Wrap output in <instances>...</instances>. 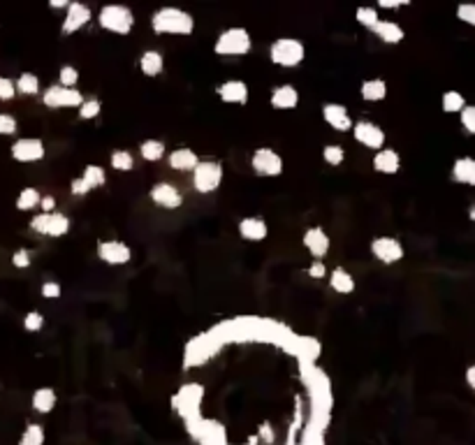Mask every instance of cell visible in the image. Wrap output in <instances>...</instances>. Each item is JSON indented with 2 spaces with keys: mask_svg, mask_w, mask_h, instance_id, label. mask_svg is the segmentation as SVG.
<instances>
[{
  "mask_svg": "<svg viewBox=\"0 0 475 445\" xmlns=\"http://www.w3.org/2000/svg\"><path fill=\"white\" fill-rule=\"evenodd\" d=\"M84 103L79 88H65L61 83H54L42 93V105L49 109H79Z\"/></svg>",
  "mask_w": 475,
  "mask_h": 445,
  "instance_id": "52a82bcc",
  "label": "cell"
},
{
  "mask_svg": "<svg viewBox=\"0 0 475 445\" xmlns=\"http://www.w3.org/2000/svg\"><path fill=\"white\" fill-rule=\"evenodd\" d=\"M408 3H392V0H380L378 7L380 10H399V7H406Z\"/></svg>",
  "mask_w": 475,
  "mask_h": 445,
  "instance_id": "681fc988",
  "label": "cell"
},
{
  "mask_svg": "<svg viewBox=\"0 0 475 445\" xmlns=\"http://www.w3.org/2000/svg\"><path fill=\"white\" fill-rule=\"evenodd\" d=\"M457 19L466 26H475V3H464L457 7Z\"/></svg>",
  "mask_w": 475,
  "mask_h": 445,
  "instance_id": "ee69618b",
  "label": "cell"
},
{
  "mask_svg": "<svg viewBox=\"0 0 475 445\" xmlns=\"http://www.w3.org/2000/svg\"><path fill=\"white\" fill-rule=\"evenodd\" d=\"M30 230L35 234H42V237H65V234L70 232L72 223L70 218L61 214V212H54V214H37L30 218Z\"/></svg>",
  "mask_w": 475,
  "mask_h": 445,
  "instance_id": "8992f818",
  "label": "cell"
},
{
  "mask_svg": "<svg viewBox=\"0 0 475 445\" xmlns=\"http://www.w3.org/2000/svg\"><path fill=\"white\" fill-rule=\"evenodd\" d=\"M440 107H443L445 114H462V109L466 107V100L459 91H445L443 98H440Z\"/></svg>",
  "mask_w": 475,
  "mask_h": 445,
  "instance_id": "1f68e13d",
  "label": "cell"
},
{
  "mask_svg": "<svg viewBox=\"0 0 475 445\" xmlns=\"http://www.w3.org/2000/svg\"><path fill=\"white\" fill-rule=\"evenodd\" d=\"M14 96H16L14 79L0 74V103H10V100H14Z\"/></svg>",
  "mask_w": 475,
  "mask_h": 445,
  "instance_id": "b9f144b4",
  "label": "cell"
},
{
  "mask_svg": "<svg viewBox=\"0 0 475 445\" xmlns=\"http://www.w3.org/2000/svg\"><path fill=\"white\" fill-rule=\"evenodd\" d=\"M360 96L366 103H380L387 98V81L385 79H364L360 86Z\"/></svg>",
  "mask_w": 475,
  "mask_h": 445,
  "instance_id": "4316f807",
  "label": "cell"
},
{
  "mask_svg": "<svg viewBox=\"0 0 475 445\" xmlns=\"http://www.w3.org/2000/svg\"><path fill=\"white\" fill-rule=\"evenodd\" d=\"M459 121L464 125V130L469 132V135L475 137V105H466L459 114Z\"/></svg>",
  "mask_w": 475,
  "mask_h": 445,
  "instance_id": "60d3db41",
  "label": "cell"
},
{
  "mask_svg": "<svg viewBox=\"0 0 475 445\" xmlns=\"http://www.w3.org/2000/svg\"><path fill=\"white\" fill-rule=\"evenodd\" d=\"M151 28L156 35H193L195 19L193 14L181 7H160L151 16Z\"/></svg>",
  "mask_w": 475,
  "mask_h": 445,
  "instance_id": "6da1fadb",
  "label": "cell"
},
{
  "mask_svg": "<svg viewBox=\"0 0 475 445\" xmlns=\"http://www.w3.org/2000/svg\"><path fill=\"white\" fill-rule=\"evenodd\" d=\"M469 218H471V223H475V204L469 209Z\"/></svg>",
  "mask_w": 475,
  "mask_h": 445,
  "instance_id": "f5cc1de1",
  "label": "cell"
},
{
  "mask_svg": "<svg viewBox=\"0 0 475 445\" xmlns=\"http://www.w3.org/2000/svg\"><path fill=\"white\" fill-rule=\"evenodd\" d=\"M329 288L336 292V295H353L357 283H355V276L350 274L344 267H334V270L329 272Z\"/></svg>",
  "mask_w": 475,
  "mask_h": 445,
  "instance_id": "603a6c76",
  "label": "cell"
},
{
  "mask_svg": "<svg viewBox=\"0 0 475 445\" xmlns=\"http://www.w3.org/2000/svg\"><path fill=\"white\" fill-rule=\"evenodd\" d=\"M322 121L336 132H348L353 130V116H350L348 107L341 103H324L322 105Z\"/></svg>",
  "mask_w": 475,
  "mask_h": 445,
  "instance_id": "9a60e30c",
  "label": "cell"
},
{
  "mask_svg": "<svg viewBox=\"0 0 475 445\" xmlns=\"http://www.w3.org/2000/svg\"><path fill=\"white\" fill-rule=\"evenodd\" d=\"M45 327V316L40 313V311H28L26 316H23V330L35 334Z\"/></svg>",
  "mask_w": 475,
  "mask_h": 445,
  "instance_id": "f35d334b",
  "label": "cell"
},
{
  "mask_svg": "<svg viewBox=\"0 0 475 445\" xmlns=\"http://www.w3.org/2000/svg\"><path fill=\"white\" fill-rule=\"evenodd\" d=\"M30 265H33V255L28 248H19L12 253V267H16V270H28Z\"/></svg>",
  "mask_w": 475,
  "mask_h": 445,
  "instance_id": "7bdbcfd3",
  "label": "cell"
},
{
  "mask_svg": "<svg viewBox=\"0 0 475 445\" xmlns=\"http://www.w3.org/2000/svg\"><path fill=\"white\" fill-rule=\"evenodd\" d=\"M452 179L462 186H475V158H457L452 163Z\"/></svg>",
  "mask_w": 475,
  "mask_h": 445,
  "instance_id": "d4e9b609",
  "label": "cell"
},
{
  "mask_svg": "<svg viewBox=\"0 0 475 445\" xmlns=\"http://www.w3.org/2000/svg\"><path fill=\"white\" fill-rule=\"evenodd\" d=\"M355 19H357V23H360V26H364V28H369V30H371V28L380 21L378 7H357Z\"/></svg>",
  "mask_w": 475,
  "mask_h": 445,
  "instance_id": "d590c367",
  "label": "cell"
},
{
  "mask_svg": "<svg viewBox=\"0 0 475 445\" xmlns=\"http://www.w3.org/2000/svg\"><path fill=\"white\" fill-rule=\"evenodd\" d=\"M306 274L311 276V279H324V276H327V267H324L322 260H313L311 267L306 270Z\"/></svg>",
  "mask_w": 475,
  "mask_h": 445,
  "instance_id": "7dc6e473",
  "label": "cell"
},
{
  "mask_svg": "<svg viewBox=\"0 0 475 445\" xmlns=\"http://www.w3.org/2000/svg\"><path fill=\"white\" fill-rule=\"evenodd\" d=\"M466 383H469L473 388V392H475V364L466 369Z\"/></svg>",
  "mask_w": 475,
  "mask_h": 445,
  "instance_id": "816d5d0a",
  "label": "cell"
},
{
  "mask_svg": "<svg viewBox=\"0 0 475 445\" xmlns=\"http://www.w3.org/2000/svg\"><path fill=\"white\" fill-rule=\"evenodd\" d=\"M56 197L54 195H42V200H40V209H42V212L40 214H54L56 212Z\"/></svg>",
  "mask_w": 475,
  "mask_h": 445,
  "instance_id": "c3c4849f",
  "label": "cell"
},
{
  "mask_svg": "<svg viewBox=\"0 0 475 445\" xmlns=\"http://www.w3.org/2000/svg\"><path fill=\"white\" fill-rule=\"evenodd\" d=\"M45 439H47L45 427L37 422H30L26 424V429H23L19 445H45Z\"/></svg>",
  "mask_w": 475,
  "mask_h": 445,
  "instance_id": "836d02e7",
  "label": "cell"
},
{
  "mask_svg": "<svg viewBox=\"0 0 475 445\" xmlns=\"http://www.w3.org/2000/svg\"><path fill=\"white\" fill-rule=\"evenodd\" d=\"M199 163V158L193 149H174L168 156V165L174 172H193Z\"/></svg>",
  "mask_w": 475,
  "mask_h": 445,
  "instance_id": "44dd1931",
  "label": "cell"
},
{
  "mask_svg": "<svg viewBox=\"0 0 475 445\" xmlns=\"http://www.w3.org/2000/svg\"><path fill=\"white\" fill-rule=\"evenodd\" d=\"M322 161L327 163L329 167L344 165V161H346V149L341 146V144H327V146H322Z\"/></svg>",
  "mask_w": 475,
  "mask_h": 445,
  "instance_id": "e575fe53",
  "label": "cell"
},
{
  "mask_svg": "<svg viewBox=\"0 0 475 445\" xmlns=\"http://www.w3.org/2000/svg\"><path fill=\"white\" fill-rule=\"evenodd\" d=\"M148 197H151V202L156 207L168 209V212H172V209H179L183 204V192L170 181L153 183V188H151V192H148Z\"/></svg>",
  "mask_w": 475,
  "mask_h": 445,
  "instance_id": "4fadbf2b",
  "label": "cell"
},
{
  "mask_svg": "<svg viewBox=\"0 0 475 445\" xmlns=\"http://www.w3.org/2000/svg\"><path fill=\"white\" fill-rule=\"evenodd\" d=\"M350 132H353V137H355L357 144H362L364 149H371V151L385 149V130H382L378 123L366 121V119L355 121L353 130H350Z\"/></svg>",
  "mask_w": 475,
  "mask_h": 445,
  "instance_id": "ba28073f",
  "label": "cell"
},
{
  "mask_svg": "<svg viewBox=\"0 0 475 445\" xmlns=\"http://www.w3.org/2000/svg\"><path fill=\"white\" fill-rule=\"evenodd\" d=\"M90 19H93V12H90L88 5L70 3L68 10H65V19H63L61 33H63V35H74V33H79Z\"/></svg>",
  "mask_w": 475,
  "mask_h": 445,
  "instance_id": "5bb4252c",
  "label": "cell"
},
{
  "mask_svg": "<svg viewBox=\"0 0 475 445\" xmlns=\"http://www.w3.org/2000/svg\"><path fill=\"white\" fill-rule=\"evenodd\" d=\"M100 112H102V103H100L98 98H84V103H81L79 107V119L81 121H93L100 116Z\"/></svg>",
  "mask_w": 475,
  "mask_h": 445,
  "instance_id": "8d00e7d4",
  "label": "cell"
},
{
  "mask_svg": "<svg viewBox=\"0 0 475 445\" xmlns=\"http://www.w3.org/2000/svg\"><path fill=\"white\" fill-rule=\"evenodd\" d=\"M70 192H72L74 197H84V195H88V192H90V188L86 186L81 176H77V179L70 181Z\"/></svg>",
  "mask_w": 475,
  "mask_h": 445,
  "instance_id": "bcb514c9",
  "label": "cell"
},
{
  "mask_svg": "<svg viewBox=\"0 0 475 445\" xmlns=\"http://www.w3.org/2000/svg\"><path fill=\"white\" fill-rule=\"evenodd\" d=\"M10 154L16 163H40L42 158L47 156V149H45V141L40 137H19L12 144Z\"/></svg>",
  "mask_w": 475,
  "mask_h": 445,
  "instance_id": "8fae6325",
  "label": "cell"
},
{
  "mask_svg": "<svg viewBox=\"0 0 475 445\" xmlns=\"http://www.w3.org/2000/svg\"><path fill=\"white\" fill-rule=\"evenodd\" d=\"M253 49L251 33L241 26L225 28L218 37H216L213 54L216 56H246Z\"/></svg>",
  "mask_w": 475,
  "mask_h": 445,
  "instance_id": "277c9868",
  "label": "cell"
},
{
  "mask_svg": "<svg viewBox=\"0 0 475 445\" xmlns=\"http://www.w3.org/2000/svg\"><path fill=\"white\" fill-rule=\"evenodd\" d=\"M68 5H70V0H49V7H52V10H68Z\"/></svg>",
  "mask_w": 475,
  "mask_h": 445,
  "instance_id": "f907efd6",
  "label": "cell"
},
{
  "mask_svg": "<svg viewBox=\"0 0 475 445\" xmlns=\"http://www.w3.org/2000/svg\"><path fill=\"white\" fill-rule=\"evenodd\" d=\"M40 200H42V192H40L35 186H28L16 195L14 207L19 209V212H33V209L40 207Z\"/></svg>",
  "mask_w": 475,
  "mask_h": 445,
  "instance_id": "f1b7e54d",
  "label": "cell"
},
{
  "mask_svg": "<svg viewBox=\"0 0 475 445\" xmlns=\"http://www.w3.org/2000/svg\"><path fill=\"white\" fill-rule=\"evenodd\" d=\"M110 163H112V167L116 172H132L135 170V156L126 149H116L112 154V158H110Z\"/></svg>",
  "mask_w": 475,
  "mask_h": 445,
  "instance_id": "d6a6232c",
  "label": "cell"
},
{
  "mask_svg": "<svg viewBox=\"0 0 475 445\" xmlns=\"http://www.w3.org/2000/svg\"><path fill=\"white\" fill-rule=\"evenodd\" d=\"M139 156L144 158L146 163H158L165 158V141L160 139H144L139 144Z\"/></svg>",
  "mask_w": 475,
  "mask_h": 445,
  "instance_id": "f546056e",
  "label": "cell"
},
{
  "mask_svg": "<svg viewBox=\"0 0 475 445\" xmlns=\"http://www.w3.org/2000/svg\"><path fill=\"white\" fill-rule=\"evenodd\" d=\"M40 292H42L45 299H61L63 288H61V283H58V281H45L42 288H40Z\"/></svg>",
  "mask_w": 475,
  "mask_h": 445,
  "instance_id": "f6af8a7d",
  "label": "cell"
},
{
  "mask_svg": "<svg viewBox=\"0 0 475 445\" xmlns=\"http://www.w3.org/2000/svg\"><path fill=\"white\" fill-rule=\"evenodd\" d=\"M165 68V56L158 49H146L139 56V70L144 77H158Z\"/></svg>",
  "mask_w": 475,
  "mask_h": 445,
  "instance_id": "484cf974",
  "label": "cell"
},
{
  "mask_svg": "<svg viewBox=\"0 0 475 445\" xmlns=\"http://www.w3.org/2000/svg\"><path fill=\"white\" fill-rule=\"evenodd\" d=\"M190 174H193L195 192H199V195H211V192H216L221 188L225 170H223L221 161H199L197 167Z\"/></svg>",
  "mask_w": 475,
  "mask_h": 445,
  "instance_id": "5b68a950",
  "label": "cell"
},
{
  "mask_svg": "<svg viewBox=\"0 0 475 445\" xmlns=\"http://www.w3.org/2000/svg\"><path fill=\"white\" fill-rule=\"evenodd\" d=\"M98 258L110 267H123L132 260V248L128 246V243L119 241V239L100 241L98 243Z\"/></svg>",
  "mask_w": 475,
  "mask_h": 445,
  "instance_id": "7c38bea8",
  "label": "cell"
},
{
  "mask_svg": "<svg viewBox=\"0 0 475 445\" xmlns=\"http://www.w3.org/2000/svg\"><path fill=\"white\" fill-rule=\"evenodd\" d=\"M239 234L241 239L260 243L266 239V234H269V225H266V221L260 216H246L239 221Z\"/></svg>",
  "mask_w": 475,
  "mask_h": 445,
  "instance_id": "ac0fdd59",
  "label": "cell"
},
{
  "mask_svg": "<svg viewBox=\"0 0 475 445\" xmlns=\"http://www.w3.org/2000/svg\"><path fill=\"white\" fill-rule=\"evenodd\" d=\"M30 404H33V410H35V413L49 415L58 404V394H56L54 388H37L35 392H33Z\"/></svg>",
  "mask_w": 475,
  "mask_h": 445,
  "instance_id": "cb8c5ba5",
  "label": "cell"
},
{
  "mask_svg": "<svg viewBox=\"0 0 475 445\" xmlns=\"http://www.w3.org/2000/svg\"><path fill=\"white\" fill-rule=\"evenodd\" d=\"M216 93L223 100L225 105H246L251 93H248V83L241 81V79H228L223 81L218 88H216Z\"/></svg>",
  "mask_w": 475,
  "mask_h": 445,
  "instance_id": "e0dca14e",
  "label": "cell"
},
{
  "mask_svg": "<svg viewBox=\"0 0 475 445\" xmlns=\"http://www.w3.org/2000/svg\"><path fill=\"white\" fill-rule=\"evenodd\" d=\"M371 253L382 265H397L404 260L406 250H404V243L397 237H387V234H382V237H376L371 241Z\"/></svg>",
  "mask_w": 475,
  "mask_h": 445,
  "instance_id": "30bf717a",
  "label": "cell"
},
{
  "mask_svg": "<svg viewBox=\"0 0 475 445\" xmlns=\"http://www.w3.org/2000/svg\"><path fill=\"white\" fill-rule=\"evenodd\" d=\"M269 103L274 109H281V112H290V109L299 107V91L293 83H281V86L271 88Z\"/></svg>",
  "mask_w": 475,
  "mask_h": 445,
  "instance_id": "d6986e66",
  "label": "cell"
},
{
  "mask_svg": "<svg viewBox=\"0 0 475 445\" xmlns=\"http://www.w3.org/2000/svg\"><path fill=\"white\" fill-rule=\"evenodd\" d=\"M19 130V121L14 119L12 114H0V135L3 137H12Z\"/></svg>",
  "mask_w": 475,
  "mask_h": 445,
  "instance_id": "ab89813d",
  "label": "cell"
},
{
  "mask_svg": "<svg viewBox=\"0 0 475 445\" xmlns=\"http://www.w3.org/2000/svg\"><path fill=\"white\" fill-rule=\"evenodd\" d=\"M81 179H84V183L90 190H95V188H102L107 183V172H105V167H100V165H86Z\"/></svg>",
  "mask_w": 475,
  "mask_h": 445,
  "instance_id": "4dcf8cb0",
  "label": "cell"
},
{
  "mask_svg": "<svg viewBox=\"0 0 475 445\" xmlns=\"http://www.w3.org/2000/svg\"><path fill=\"white\" fill-rule=\"evenodd\" d=\"M371 33L380 42H385V45H399V42H404V37H406L404 28L399 26L397 21H387V19H380L376 26L371 28Z\"/></svg>",
  "mask_w": 475,
  "mask_h": 445,
  "instance_id": "7402d4cb",
  "label": "cell"
},
{
  "mask_svg": "<svg viewBox=\"0 0 475 445\" xmlns=\"http://www.w3.org/2000/svg\"><path fill=\"white\" fill-rule=\"evenodd\" d=\"M100 28L114 35H130L135 28V14L126 5H105L98 12Z\"/></svg>",
  "mask_w": 475,
  "mask_h": 445,
  "instance_id": "7a4b0ae2",
  "label": "cell"
},
{
  "mask_svg": "<svg viewBox=\"0 0 475 445\" xmlns=\"http://www.w3.org/2000/svg\"><path fill=\"white\" fill-rule=\"evenodd\" d=\"M58 83L65 88H77L79 83V70L74 68V65H63L61 70H58Z\"/></svg>",
  "mask_w": 475,
  "mask_h": 445,
  "instance_id": "74e56055",
  "label": "cell"
},
{
  "mask_svg": "<svg viewBox=\"0 0 475 445\" xmlns=\"http://www.w3.org/2000/svg\"><path fill=\"white\" fill-rule=\"evenodd\" d=\"M14 86H16V96L33 98V96L40 93V77H37V74H33V72H21L19 77H16Z\"/></svg>",
  "mask_w": 475,
  "mask_h": 445,
  "instance_id": "83f0119b",
  "label": "cell"
},
{
  "mask_svg": "<svg viewBox=\"0 0 475 445\" xmlns=\"http://www.w3.org/2000/svg\"><path fill=\"white\" fill-rule=\"evenodd\" d=\"M251 167L257 176L269 179V176H281L286 165H283L281 154H276V151L269 146H262V149H255V154L251 158Z\"/></svg>",
  "mask_w": 475,
  "mask_h": 445,
  "instance_id": "9c48e42d",
  "label": "cell"
},
{
  "mask_svg": "<svg viewBox=\"0 0 475 445\" xmlns=\"http://www.w3.org/2000/svg\"><path fill=\"white\" fill-rule=\"evenodd\" d=\"M373 170L387 176L397 174L401 170V156H399L394 149H380L376 151V156H373Z\"/></svg>",
  "mask_w": 475,
  "mask_h": 445,
  "instance_id": "ffe728a7",
  "label": "cell"
},
{
  "mask_svg": "<svg viewBox=\"0 0 475 445\" xmlns=\"http://www.w3.org/2000/svg\"><path fill=\"white\" fill-rule=\"evenodd\" d=\"M302 243H304V248L311 253L315 260H322L324 255L329 253V248H332V239H329V234L324 232L320 225H315V228H308L306 232H304V237H302Z\"/></svg>",
  "mask_w": 475,
  "mask_h": 445,
  "instance_id": "2e32d148",
  "label": "cell"
},
{
  "mask_svg": "<svg viewBox=\"0 0 475 445\" xmlns=\"http://www.w3.org/2000/svg\"><path fill=\"white\" fill-rule=\"evenodd\" d=\"M306 58V47L297 37H278L269 47V61L278 68H297Z\"/></svg>",
  "mask_w": 475,
  "mask_h": 445,
  "instance_id": "3957f363",
  "label": "cell"
}]
</instances>
